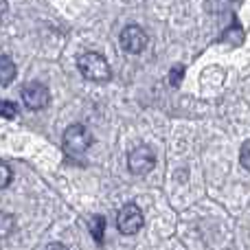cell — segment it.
Instances as JSON below:
<instances>
[{
    "label": "cell",
    "instance_id": "cell-1",
    "mask_svg": "<svg viewBox=\"0 0 250 250\" xmlns=\"http://www.w3.org/2000/svg\"><path fill=\"white\" fill-rule=\"evenodd\" d=\"M77 68H79V73H82L86 79H90V82H108L110 75H112L105 57L99 55V53H92V51L83 53V55L79 57Z\"/></svg>",
    "mask_w": 250,
    "mask_h": 250
},
{
    "label": "cell",
    "instance_id": "cell-2",
    "mask_svg": "<svg viewBox=\"0 0 250 250\" xmlns=\"http://www.w3.org/2000/svg\"><path fill=\"white\" fill-rule=\"evenodd\" d=\"M92 145V136L82 123H73L64 132V149L73 156H79Z\"/></svg>",
    "mask_w": 250,
    "mask_h": 250
},
{
    "label": "cell",
    "instance_id": "cell-3",
    "mask_svg": "<svg viewBox=\"0 0 250 250\" xmlns=\"http://www.w3.org/2000/svg\"><path fill=\"white\" fill-rule=\"evenodd\" d=\"M143 224H145V217L136 204H125L117 213V226L123 235H136L143 229Z\"/></svg>",
    "mask_w": 250,
    "mask_h": 250
},
{
    "label": "cell",
    "instance_id": "cell-4",
    "mask_svg": "<svg viewBox=\"0 0 250 250\" xmlns=\"http://www.w3.org/2000/svg\"><path fill=\"white\" fill-rule=\"evenodd\" d=\"M154 151L149 149L147 145H136L132 151L127 154V167L134 176H145L154 169Z\"/></svg>",
    "mask_w": 250,
    "mask_h": 250
},
{
    "label": "cell",
    "instance_id": "cell-5",
    "mask_svg": "<svg viewBox=\"0 0 250 250\" xmlns=\"http://www.w3.org/2000/svg\"><path fill=\"white\" fill-rule=\"evenodd\" d=\"M119 40H121V48L125 53H129V55H138V53H143L147 48V42H149L147 33L136 24L125 26V29L121 31V35H119Z\"/></svg>",
    "mask_w": 250,
    "mask_h": 250
},
{
    "label": "cell",
    "instance_id": "cell-6",
    "mask_svg": "<svg viewBox=\"0 0 250 250\" xmlns=\"http://www.w3.org/2000/svg\"><path fill=\"white\" fill-rule=\"evenodd\" d=\"M22 104L26 105L29 110H42L48 105V88L44 86L42 82H29L22 86Z\"/></svg>",
    "mask_w": 250,
    "mask_h": 250
},
{
    "label": "cell",
    "instance_id": "cell-7",
    "mask_svg": "<svg viewBox=\"0 0 250 250\" xmlns=\"http://www.w3.org/2000/svg\"><path fill=\"white\" fill-rule=\"evenodd\" d=\"M16 73H18V68L11 57L0 55V86H9L16 79Z\"/></svg>",
    "mask_w": 250,
    "mask_h": 250
},
{
    "label": "cell",
    "instance_id": "cell-8",
    "mask_svg": "<svg viewBox=\"0 0 250 250\" xmlns=\"http://www.w3.org/2000/svg\"><path fill=\"white\" fill-rule=\"evenodd\" d=\"M88 230H90L92 239H95L97 244L104 242V230H105V220H104V215H92L90 220H88Z\"/></svg>",
    "mask_w": 250,
    "mask_h": 250
},
{
    "label": "cell",
    "instance_id": "cell-9",
    "mask_svg": "<svg viewBox=\"0 0 250 250\" xmlns=\"http://www.w3.org/2000/svg\"><path fill=\"white\" fill-rule=\"evenodd\" d=\"M16 230V217L11 213H0V239L9 237Z\"/></svg>",
    "mask_w": 250,
    "mask_h": 250
},
{
    "label": "cell",
    "instance_id": "cell-10",
    "mask_svg": "<svg viewBox=\"0 0 250 250\" xmlns=\"http://www.w3.org/2000/svg\"><path fill=\"white\" fill-rule=\"evenodd\" d=\"M0 117L2 119H16L18 117V105L13 101L0 99Z\"/></svg>",
    "mask_w": 250,
    "mask_h": 250
},
{
    "label": "cell",
    "instance_id": "cell-11",
    "mask_svg": "<svg viewBox=\"0 0 250 250\" xmlns=\"http://www.w3.org/2000/svg\"><path fill=\"white\" fill-rule=\"evenodd\" d=\"M9 182H11V169H9L7 163H2V160H0V189L9 187Z\"/></svg>",
    "mask_w": 250,
    "mask_h": 250
},
{
    "label": "cell",
    "instance_id": "cell-12",
    "mask_svg": "<svg viewBox=\"0 0 250 250\" xmlns=\"http://www.w3.org/2000/svg\"><path fill=\"white\" fill-rule=\"evenodd\" d=\"M182 75H185V68H182V66H173V68L169 70V83H171V86H180Z\"/></svg>",
    "mask_w": 250,
    "mask_h": 250
},
{
    "label": "cell",
    "instance_id": "cell-13",
    "mask_svg": "<svg viewBox=\"0 0 250 250\" xmlns=\"http://www.w3.org/2000/svg\"><path fill=\"white\" fill-rule=\"evenodd\" d=\"M239 160H242V167H246L250 171V141H246L242 145V151H239Z\"/></svg>",
    "mask_w": 250,
    "mask_h": 250
},
{
    "label": "cell",
    "instance_id": "cell-14",
    "mask_svg": "<svg viewBox=\"0 0 250 250\" xmlns=\"http://www.w3.org/2000/svg\"><path fill=\"white\" fill-rule=\"evenodd\" d=\"M46 250H68V248H66L64 244H51V246H48Z\"/></svg>",
    "mask_w": 250,
    "mask_h": 250
}]
</instances>
